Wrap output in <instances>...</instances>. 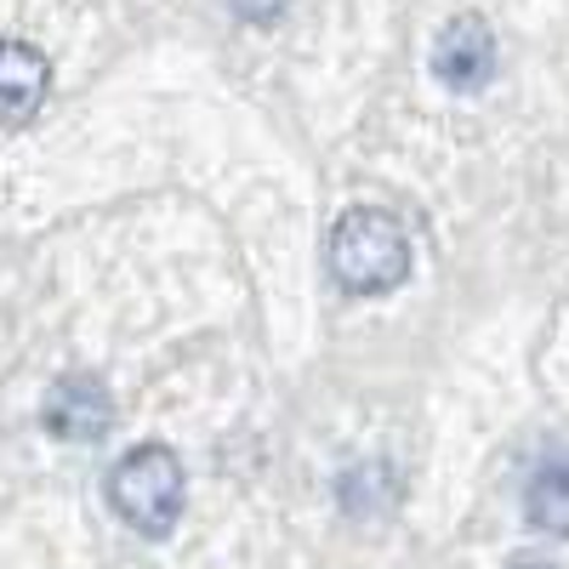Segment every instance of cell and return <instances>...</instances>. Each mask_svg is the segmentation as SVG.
Returning a JSON list of instances; mask_svg holds the SVG:
<instances>
[{
	"instance_id": "277c9868",
	"label": "cell",
	"mask_w": 569,
	"mask_h": 569,
	"mask_svg": "<svg viewBox=\"0 0 569 569\" xmlns=\"http://www.w3.org/2000/svg\"><path fill=\"white\" fill-rule=\"evenodd\" d=\"M433 74L450 86V91H479L490 86L496 74V34L479 12H461L439 29L433 40Z\"/></svg>"
},
{
	"instance_id": "5b68a950",
	"label": "cell",
	"mask_w": 569,
	"mask_h": 569,
	"mask_svg": "<svg viewBox=\"0 0 569 569\" xmlns=\"http://www.w3.org/2000/svg\"><path fill=\"white\" fill-rule=\"evenodd\" d=\"M52 91V63L29 40H0V126H29Z\"/></svg>"
},
{
	"instance_id": "9c48e42d",
	"label": "cell",
	"mask_w": 569,
	"mask_h": 569,
	"mask_svg": "<svg viewBox=\"0 0 569 569\" xmlns=\"http://www.w3.org/2000/svg\"><path fill=\"white\" fill-rule=\"evenodd\" d=\"M512 569H552V563H547V558H518Z\"/></svg>"
},
{
	"instance_id": "ba28073f",
	"label": "cell",
	"mask_w": 569,
	"mask_h": 569,
	"mask_svg": "<svg viewBox=\"0 0 569 569\" xmlns=\"http://www.w3.org/2000/svg\"><path fill=\"white\" fill-rule=\"evenodd\" d=\"M228 12L240 23H273L284 12V0H228Z\"/></svg>"
},
{
	"instance_id": "8992f818",
	"label": "cell",
	"mask_w": 569,
	"mask_h": 569,
	"mask_svg": "<svg viewBox=\"0 0 569 569\" xmlns=\"http://www.w3.org/2000/svg\"><path fill=\"white\" fill-rule=\"evenodd\" d=\"M525 512H530V525L547 530V536H569V456L547 461L530 490H525Z\"/></svg>"
},
{
	"instance_id": "6da1fadb",
	"label": "cell",
	"mask_w": 569,
	"mask_h": 569,
	"mask_svg": "<svg viewBox=\"0 0 569 569\" xmlns=\"http://www.w3.org/2000/svg\"><path fill=\"white\" fill-rule=\"evenodd\" d=\"M325 268L353 297L399 291L410 279V233L388 211H370V206L342 211L337 228H330V240H325Z\"/></svg>"
},
{
	"instance_id": "52a82bcc",
	"label": "cell",
	"mask_w": 569,
	"mask_h": 569,
	"mask_svg": "<svg viewBox=\"0 0 569 569\" xmlns=\"http://www.w3.org/2000/svg\"><path fill=\"white\" fill-rule=\"evenodd\" d=\"M337 501L353 512V518H370V512H388L399 501V479H393V467L388 461H365L353 472H342V485H337Z\"/></svg>"
},
{
	"instance_id": "7a4b0ae2",
	"label": "cell",
	"mask_w": 569,
	"mask_h": 569,
	"mask_svg": "<svg viewBox=\"0 0 569 569\" xmlns=\"http://www.w3.org/2000/svg\"><path fill=\"white\" fill-rule=\"evenodd\" d=\"M182 496H188V479H182V461L177 450L166 445H137L131 456L114 461L109 472V507L126 518L137 536H171L177 518H182Z\"/></svg>"
},
{
	"instance_id": "3957f363",
	"label": "cell",
	"mask_w": 569,
	"mask_h": 569,
	"mask_svg": "<svg viewBox=\"0 0 569 569\" xmlns=\"http://www.w3.org/2000/svg\"><path fill=\"white\" fill-rule=\"evenodd\" d=\"M40 421H46V433L63 439V445H98L114 427V399H109V388L98 382V376L74 370V376H58L52 382Z\"/></svg>"
}]
</instances>
